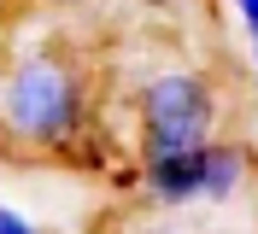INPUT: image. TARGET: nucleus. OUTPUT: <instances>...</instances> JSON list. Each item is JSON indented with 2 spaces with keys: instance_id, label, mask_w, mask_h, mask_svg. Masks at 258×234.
I'll use <instances>...</instances> for the list:
<instances>
[{
  "instance_id": "f257e3e1",
  "label": "nucleus",
  "mask_w": 258,
  "mask_h": 234,
  "mask_svg": "<svg viewBox=\"0 0 258 234\" xmlns=\"http://www.w3.org/2000/svg\"><path fill=\"white\" fill-rule=\"evenodd\" d=\"M88 123V82L59 47H24L0 64V135L24 152H59Z\"/></svg>"
},
{
  "instance_id": "f03ea898",
  "label": "nucleus",
  "mask_w": 258,
  "mask_h": 234,
  "mask_svg": "<svg viewBox=\"0 0 258 234\" xmlns=\"http://www.w3.org/2000/svg\"><path fill=\"white\" fill-rule=\"evenodd\" d=\"M217 140V88L200 70H159L135 94V152L176 158Z\"/></svg>"
},
{
  "instance_id": "7ed1b4c3",
  "label": "nucleus",
  "mask_w": 258,
  "mask_h": 234,
  "mask_svg": "<svg viewBox=\"0 0 258 234\" xmlns=\"http://www.w3.org/2000/svg\"><path fill=\"white\" fill-rule=\"evenodd\" d=\"M141 187L153 205H194L206 199V146L200 152H176V158H147L141 164Z\"/></svg>"
},
{
  "instance_id": "20e7f679",
  "label": "nucleus",
  "mask_w": 258,
  "mask_h": 234,
  "mask_svg": "<svg viewBox=\"0 0 258 234\" xmlns=\"http://www.w3.org/2000/svg\"><path fill=\"white\" fill-rule=\"evenodd\" d=\"M246 187V146L241 140H211L206 146V199H235Z\"/></svg>"
},
{
  "instance_id": "39448f33",
  "label": "nucleus",
  "mask_w": 258,
  "mask_h": 234,
  "mask_svg": "<svg viewBox=\"0 0 258 234\" xmlns=\"http://www.w3.org/2000/svg\"><path fill=\"white\" fill-rule=\"evenodd\" d=\"M0 234H41V222H30L18 205H6V199H0Z\"/></svg>"
},
{
  "instance_id": "423d86ee",
  "label": "nucleus",
  "mask_w": 258,
  "mask_h": 234,
  "mask_svg": "<svg viewBox=\"0 0 258 234\" xmlns=\"http://www.w3.org/2000/svg\"><path fill=\"white\" fill-rule=\"evenodd\" d=\"M235 6V18L246 24V35H258V0H229Z\"/></svg>"
},
{
  "instance_id": "0eeeda50",
  "label": "nucleus",
  "mask_w": 258,
  "mask_h": 234,
  "mask_svg": "<svg viewBox=\"0 0 258 234\" xmlns=\"http://www.w3.org/2000/svg\"><path fill=\"white\" fill-rule=\"evenodd\" d=\"M252 88H258V35H252Z\"/></svg>"
},
{
  "instance_id": "6e6552de",
  "label": "nucleus",
  "mask_w": 258,
  "mask_h": 234,
  "mask_svg": "<svg viewBox=\"0 0 258 234\" xmlns=\"http://www.w3.org/2000/svg\"><path fill=\"white\" fill-rule=\"evenodd\" d=\"M141 6H176V0H141Z\"/></svg>"
}]
</instances>
